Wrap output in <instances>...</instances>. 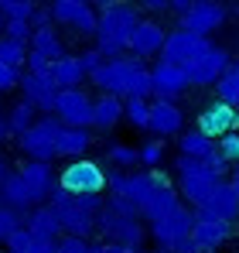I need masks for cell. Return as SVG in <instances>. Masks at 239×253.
Segmentation results:
<instances>
[{"label": "cell", "mask_w": 239, "mask_h": 253, "mask_svg": "<svg viewBox=\"0 0 239 253\" xmlns=\"http://www.w3.org/2000/svg\"><path fill=\"white\" fill-rule=\"evenodd\" d=\"M96 233H103L110 243H120V247H140L144 243L140 209L130 199L113 195L110 202H103V209L96 212Z\"/></svg>", "instance_id": "cell-1"}, {"label": "cell", "mask_w": 239, "mask_h": 253, "mask_svg": "<svg viewBox=\"0 0 239 253\" xmlns=\"http://www.w3.org/2000/svg\"><path fill=\"white\" fill-rule=\"evenodd\" d=\"M140 21V14L130 7V3H110L99 10L96 17V48L106 55V58H117L126 51V38L133 31V24Z\"/></svg>", "instance_id": "cell-2"}, {"label": "cell", "mask_w": 239, "mask_h": 253, "mask_svg": "<svg viewBox=\"0 0 239 253\" xmlns=\"http://www.w3.org/2000/svg\"><path fill=\"white\" fill-rule=\"evenodd\" d=\"M178 178H181V199H188V206H205V199L215 192V185L222 181V178H215V174H208V171L201 168L199 158H188V154H181L178 158Z\"/></svg>", "instance_id": "cell-3"}, {"label": "cell", "mask_w": 239, "mask_h": 253, "mask_svg": "<svg viewBox=\"0 0 239 253\" xmlns=\"http://www.w3.org/2000/svg\"><path fill=\"white\" fill-rule=\"evenodd\" d=\"M58 130H62V120L48 113V117H38L24 133H17V144H21V151L31 161H51L55 158V133Z\"/></svg>", "instance_id": "cell-4"}, {"label": "cell", "mask_w": 239, "mask_h": 253, "mask_svg": "<svg viewBox=\"0 0 239 253\" xmlns=\"http://www.w3.org/2000/svg\"><path fill=\"white\" fill-rule=\"evenodd\" d=\"M181 21V28L185 31H192V35H212V31H219L222 24H226V17H229V10H226V3H219V0H192L181 14H178Z\"/></svg>", "instance_id": "cell-5"}, {"label": "cell", "mask_w": 239, "mask_h": 253, "mask_svg": "<svg viewBox=\"0 0 239 253\" xmlns=\"http://www.w3.org/2000/svg\"><path fill=\"white\" fill-rule=\"evenodd\" d=\"M65 126H92V99L82 92V85L72 89H58L55 96V110H51Z\"/></svg>", "instance_id": "cell-6"}, {"label": "cell", "mask_w": 239, "mask_h": 253, "mask_svg": "<svg viewBox=\"0 0 239 253\" xmlns=\"http://www.w3.org/2000/svg\"><path fill=\"white\" fill-rule=\"evenodd\" d=\"M140 65V58L133 55V58H103V65L96 69V72H89V79L99 85L103 92H113V96H126V83H130V72Z\"/></svg>", "instance_id": "cell-7"}, {"label": "cell", "mask_w": 239, "mask_h": 253, "mask_svg": "<svg viewBox=\"0 0 239 253\" xmlns=\"http://www.w3.org/2000/svg\"><path fill=\"white\" fill-rule=\"evenodd\" d=\"M205 48H208V38H205V35H192V31H185V28H178V31L164 35V44H160L158 55L164 58V62L188 65L192 58H199Z\"/></svg>", "instance_id": "cell-8"}, {"label": "cell", "mask_w": 239, "mask_h": 253, "mask_svg": "<svg viewBox=\"0 0 239 253\" xmlns=\"http://www.w3.org/2000/svg\"><path fill=\"white\" fill-rule=\"evenodd\" d=\"M62 188H69L72 195H85V192H106V171L96 161H72L58 178Z\"/></svg>", "instance_id": "cell-9"}, {"label": "cell", "mask_w": 239, "mask_h": 253, "mask_svg": "<svg viewBox=\"0 0 239 253\" xmlns=\"http://www.w3.org/2000/svg\"><path fill=\"white\" fill-rule=\"evenodd\" d=\"M226 69H229V51H226V48H215V44H208L199 58H192V62L185 65L188 85H215V79H219Z\"/></svg>", "instance_id": "cell-10"}, {"label": "cell", "mask_w": 239, "mask_h": 253, "mask_svg": "<svg viewBox=\"0 0 239 253\" xmlns=\"http://www.w3.org/2000/svg\"><path fill=\"white\" fill-rule=\"evenodd\" d=\"M96 10L85 0H51V21L69 24L79 35H96Z\"/></svg>", "instance_id": "cell-11"}, {"label": "cell", "mask_w": 239, "mask_h": 253, "mask_svg": "<svg viewBox=\"0 0 239 253\" xmlns=\"http://www.w3.org/2000/svg\"><path fill=\"white\" fill-rule=\"evenodd\" d=\"M192 222H195V212L185 209V206L178 202L171 212H164V215H158V219H151V233H154L158 247H167V243L188 236V233H192Z\"/></svg>", "instance_id": "cell-12"}, {"label": "cell", "mask_w": 239, "mask_h": 253, "mask_svg": "<svg viewBox=\"0 0 239 253\" xmlns=\"http://www.w3.org/2000/svg\"><path fill=\"white\" fill-rule=\"evenodd\" d=\"M188 236L195 240V247H199L201 253H215L229 236H233V222H229V219H219V215H195Z\"/></svg>", "instance_id": "cell-13"}, {"label": "cell", "mask_w": 239, "mask_h": 253, "mask_svg": "<svg viewBox=\"0 0 239 253\" xmlns=\"http://www.w3.org/2000/svg\"><path fill=\"white\" fill-rule=\"evenodd\" d=\"M199 130L205 137H212V140L229 133V130H239V110L233 103H226V99H215L199 113Z\"/></svg>", "instance_id": "cell-14"}, {"label": "cell", "mask_w": 239, "mask_h": 253, "mask_svg": "<svg viewBox=\"0 0 239 253\" xmlns=\"http://www.w3.org/2000/svg\"><path fill=\"white\" fill-rule=\"evenodd\" d=\"M151 89L158 99H178L185 89H188V72L185 65H174V62H164L160 58L158 65L151 69Z\"/></svg>", "instance_id": "cell-15"}, {"label": "cell", "mask_w": 239, "mask_h": 253, "mask_svg": "<svg viewBox=\"0 0 239 253\" xmlns=\"http://www.w3.org/2000/svg\"><path fill=\"white\" fill-rule=\"evenodd\" d=\"M17 85H24V99H31L41 113H51V110H55L58 85H55V79H51V72H31V69H28Z\"/></svg>", "instance_id": "cell-16"}, {"label": "cell", "mask_w": 239, "mask_h": 253, "mask_svg": "<svg viewBox=\"0 0 239 253\" xmlns=\"http://www.w3.org/2000/svg\"><path fill=\"white\" fill-rule=\"evenodd\" d=\"M164 35H167V31L160 28L158 21H137L133 31H130V38H126V51H133L137 58H151V55L160 51Z\"/></svg>", "instance_id": "cell-17"}, {"label": "cell", "mask_w": 239, "mask_h": 253, "mask_svg": "<svg viewBox=\"0 0 239 253\" xmlns=\"http://www.w3.org/2000/svg\"><path fill=\"white\" fill-rule=\"evenodd\" d=\"M185 126V113L178 110L174 99H154L151 103V120H147V130L151 133H160V140L167 133H181Z\"/></svg>", "instance_id": "cell-18"}, {"label": "cell", "mask_w": 239, "mask_h": 253, "mask_svg": "<svg viewBox=\"0 0 239 253\" xmlns=\"http://www.w3.org/2000/svg\"><path fill=\"white\" fill-rule=\"evenodd\" d=\"M195 215H219V219H236L239 215V195L233 192V185H226V181H219L215 185V192L205 199V206H199V209H192Z\"/></svg>", "instance_id": "cell-19"}, {"label": "cell", "mask_w": 239, "mask_h": 253, "mask_svg": "<svg viewBox=\"0 0 239 253\" xmlns=\"http://www.w3.org/2000/svg\"><path fill=\"white\" fill-rule=\"evenodd\" d=\"M24 229L35 236V240H48V243H55L58 240V233H62V222H58V215L51 206H31V209L24 212Z\"/></svg>", "instance_id": "cell-20"}, {"label": "cell", "mask_w": 239, "mask_h": 253, "mask_svg": "<svg viewBox=\"0 0 239 253\" xmlns=\"http://www.w3.org/2000/svg\"><path fill=\"white\" fill-rule=\"evenodd\" d=\"M21 178H24V185H28L35 206H41V202L48 199V192H51V185H55V174H51V165H48V161H28V165L21 168Z\"/></svg>", "instance_id": "cell-21"}, {"label": "cell", "mask_w": 239, "mask_h": 253, "mask_svg": "<svg viewBox=\"0 0 239 253\" xmlns=\"http://www.w3.org/2000/svg\"><path fill=\"white\" fill-rule=\"evenodd\" d=\"M92 144L89 126H65L55 133V158H79L82 151Z\"/></svg>", "instance_id": "cell-22"}, {"label": "cell", "mask_w": 239, "mask_h": 253, "mask_svg": "<svg viewBox=\"0 0 239 253\" xmlns=\"http://www.w3.org/2000/svg\"><path fill=\"white\" fill-rule=\"evenodd\" d=\"M0 206H10V209H17V212H28L35 206L31 202V192H28L24 178H21V171H10L0 181Z\"/></svg>", "instance_id": "cell-23"}, {"label": "cell", "mask_w": 239, "mask_h": 253, "mask_svg": "<svg viewBox=\"0 0 239 253\" xmlns=\"http://www.w3.org/2000/svg\"><path fill=\"white\" fill-rule=\"evenodd\" d=\"M48 72H51V79H55L58 89H72V85H82V79H89V76L82 72V65H79L76 55H62V58H55Z\"/></svg>", "instance_id": "cell-24"}, {"label": "cell", "mask_w": 239, "mask_h": 253, "mask_svg": "<svg viewBox=\"0 0 239 253\" xmlns=\"http://www.w3.org/2000/svg\"><path fill=\"white\" fill-rule=\"evenodd\" d=\"M123 117V96H113V92H103L96 103H92V124L110 130V126L120 124Z\"/></svg>", "instance_id": "cell-25"}, {"label": "cell", "mask_w": 239, "mask_h": 253, "mask_svg": "<svg viewBox=\"0 0 239 253\" xmlns=\"http://www.w3.org/2000/svg\"><path fill=\"white\" fill-rule=\"evenodd\" d=\"M28 48H31V51H38V55H44L48 62H55V58H62V55H65L62 38L55 35V28H51V24L35 28V31H31V38H28Z\"/></svg>", "instance_id": "cell-26"}, {"label": "cell", "mask_w": 239, "mask_h": 253, "mask_svg": "<svg viewBox=\"0 0 239 253\" xmlns=\"http://www.w3.org/2000/svg\"><path fill=\"white\" fill-rule=\"evenodd\" d=\"M38 120V106L31 103V99H21V103H14V110L7 113V126H10V133H24L28 126Z\"/></svg>", "instance_id": "cell-27"}, {"label": "cell", "mask_w": 239, "mask_h": 253, "mask_svg": "<svg viewBox=\"0 0 239 253\" xmlns=\"http://www.w3.org/2000/svg\"><path fill=\"white\" fill-rule=\"evenodd\" d=\"M178 147H181V154H188V158H205V154L215 147V140L205 137L201 130H192V133H181V137H178Z\"/></svg>", "instance_id": "cell-28"}, {"label": "cell", "mask_w": 239, "mask_h": 253, "mask_svg": "<svg viewBox=\"0 0 239 253\" xmlns=\"http://www.w3.org/2000/svg\"><path fill=\"white\" fill-rule=\"evenodd\" d=\"M123 117H126L133 126L147 130V120H151V103H147L144 96H126V103H123Z\"/></svg>", "instance_id": "cell-29"}, {"label": "cell", "mask_w": 239, "mask_h": 253, "mask_svg": "<svg viewBox=\"0 0 239 253\" xmlns=\"http://www.w3.org/2000/svg\"><path fill=\"white\" fill-rule=\"evenodd\" d=\"M215 99H226V103L236 106V99H239V72L233 69V62H229V69L215 79Z\"/></svg>", "instance_id": "cell-30"}, {"label": "cell", "mask_w": 239, "mask_h": 253, "mask_svg": "<svg viewBox=\"0 0 239 253\" xmlns=\"http://www.w3.org/2000/svg\"><path fill=\"white\" fill-rule=\"evenodd\" d=\"M24 58H28V42H17V38H0V62H7V65H14V69H21L24 65Z\"/></svg>", "instance_id": "cell-31"}, {"label": "cell", "mask_w": 239, "mask_h": 253, "mask_svg": "<svg viewBox=\"0 0 239 253\" xmlns=\"http://www.w3.org/2000/svg\"><path fill=\"white\" fill-rule=\"evenodd\" d=\"M126 96H154V89H151V69H144V62L130 72V83H126Z\"/></svg>", "instance_id": "cell-32"}, {"label": "cell", "mask_w": 239, "mask_h": 253, "mask_svg": "<svg viewBox=\"0 0 239 253\" xmlns=\"http://www.w3.org/2000/svg\"><path fill=\"white\" fill-rule=\"evenodd\" d=\"M24 226V212L10 209V206H0V243L14 233V229H21Z\"/></svg>", "instance_id": "cell-33"}, {"label": "cell", "mask_w": 239, "mask_h": 253, "mask_svg": "<svg viewBox=\"0 0 239 253\" xmlns=\"http://www.w3.org/2000/svg\"><path fill=\"white\" fill-rule=\"evenodd\" d=\"M160 158H164V140H147V144L137 151V161L147 165V168H158Z\"/></svg>", "instance_id": "cell-34"}, {"label": "cell", "mask_w": 239, "mask_h": 253, "mask_svg": "<svg viewBox=\"0 0 239 253\" xmlns=\"http://www.w3.org/2000/svg\"><path fill=\"white\" fill-rule=\"evenodd\" d=\"M117 168H133L137 165V147H126V144H113L110 154H106Z\"/></svg>", "instance_id": "cell-35"}, {"label": "cell", "mask_w": 239, "mask_h": 253, "mask_svg": "<svg viewBox=\"0 0 239 253\" xmlns=\"http://www.w3.org/2000/svg\"><path fill=\"white\" fill-rule=\"evenodd\" d=\"M199 161H201V168L208 171V174H215V178H226V171H229V161L219 154V147H212V151H208L205 158H199Z\"/></svg>", "instance_id": "cell-36"}, {"label": "cell", "mask_w": 239, "mask_h": 253, "mask_svg": "<svg viewBox=\"0 0 239 253\" xmlns=\"http://www.w3.org/2000/svg\"><path fill=\"white\" fill-rule=\"evenodd\" d=\"M215 140H219V144H215L219 154H222L229 165L239 161V133H236V130H229V133H222V137H215Z\"/></svg>", "instance_id": "cell-37"}, {"label": "cell", "mask_w": 239, "mask_h": 253, "mask_svg": "<svg viewBox=\"0 0 239 253\" xmlns=\"http://www.w3.org/2000/svg\"><path fill=\"white\" fill-rule=\"evenodd\" d=\"M3 31H7V38H17V42H28L31 38V21H24V17H7L3 21Z\"/></svg>", "instance_id": "cell-38"}, {"label": "cell", "mask_w": 239, "mask_h": 253, "mask_svg": "<svg viewBox=\"0 0 239 253\" xmlns=\"http://www.w3.org/2000/svg\"><path fill=\"white\" fill-rule=\"evenodd\" d=\"M0 10H3V17H31V10H35V0H0Z\"/></svg>", "instance_id": "cell-39"}, {"label": "cell", "mask_w": 239, "mask_h": 253, "mask_svg": "<svg viewBox=\"0 0 239 253\" xmlns=\"http://www.w3.org/2000/svg\"><path fill=\"white\" fill-rule=\"evenodd\" d=\"M55 253H89V240L65 233L62 240H55Z\"/></svg>", "instance_id": "cell-40"}, {"label": "cell", "mask_w": 239, "mask_h": 253, "mask_svg": "<svg viewBox=\"0 0 239 253\" xmlns=\"http://www.w3.org/2000/svg\"><path fill=\"white\" fill-rule=\"evenodd\" d=\"M3 243H7V253H24L28 247H31V243H35V236H31V233L21 226V229H14V233H10Z\"/></svg>", "instance_id": "cell-41"}, {"label": "cell", "mask_w": 239, "mask_h": 253, "mask_svg": "<svg viewBox=\"0 0 239 253\" xmlns=\"http://www.w3.org/2000/svg\"><path fill=\"white\" fill-rule=\"evenodd\" d=\"M76 58H79L82 72H85V76H89V72H96V69H99V65H103V58H106V55H103V51H99V48H89V51H82V55H76Z\"/></svg>", "instance_id": "cell-42"}, {"label": "cell", "mask_w": 239, "mask_h": 253, "mask_svg": "<svg viewBox=\"0 0 239 253\" xmlns=\"http://www.w3.org/2000/svg\"><path fill=\"white\" fill-rule=\"evenodd\" d=\"M17 83H21V69H14V65L0 62V92H10Z\"/></svg>", "instance_id": "cell-43"}, {"label": "cell", "mask_w": 239, "mask_h": 253, "mask_svg": "<svg viewBox=\"0 0 239 253\" xmlns=\"http://www.w3.org/2000/svg\"><path fill=\"white\" fill-rule=\"evenodd\" d=\"M31 28H44V24H51V7H38L35 3V10H31Z\"/></svg>", "instance_id": "cell-44"}, {"label": "cell", "mask_w": 239, "mask_h": 253, "mask_svg": "<svg viewBox=\"0 0 239 253\" xmlns=\"http://www.w3.org/2000/svg\"><path fill=\"white\" fill-rule=\"evenodd\" d=\"M140 7L151 14H164V10H171V0H140Z\"/></svg>", "instance_id": "cell-45"}, {"label": "cell", "mask_w": 239, "mask_h": 253, "mask_svg": "<svg viewBox=\"0 0 239 253\" xmlns=\"http://www.w3.org/2000/svg\"><path fill=\"white\" fill-rule=\"evenodd\" d=\"M24 253H55V243H48V240H35Z\"/></svg>", "instance_id": "cell-46"}, {"label": "cell", "mask_w": 239, "mask_h": 253, "mask_svg": "<svg viewBox=\"0 0 239 253\" xmlns=\"http://www.w3.org/2000/svg\"><path fill=\"white\" fill-rule=\"evenodd\" d=\"M10 137V126H7V117L0 113V140H7Z\"/></svg>", "instance_id": "cell-47"}, {"label": "cell", "mask_w": 239, "mask_h": 253, "mask_svg": "<svg viewBox=\"0 0 239 253\" xmlns=\"http://www.w3.org/2000/svg\"><path fill=\"white\" fill-rule=\"evenodd\" d=\"M7 174H10V165H7V158H3V154H0V181H3V178H7Z\"/></svg>", "instance_id": "cell-48"}, {"label": "cell", "mask_w": 239, "mask_h": 253, "mask_svg": "<svg viewBox=\"0 0 239 253\" xmlns=\"http://www.w3.org/2000/svg\"><path fill=\"white\" fill-rule=\"evenodd\" d=\"M188 3H192V0H171V10H178V14H181Z\"/></svg>", "instance_id": "cell-49"}, {"label": "cell", "mask_w": 239, "mask_h": 253, "mask_svg": "<svg viewBox=\"0 0 239 253\" xmlns=\"http://www.w3.org/2000/svg\"><path fill=\"white\" fill-rule=\"evenodd\" d=\"M233 192H236V195H239V178H233Z\"/></svg>", "instance_id": "cell-50"}, {"label": "cell", "mask_w": 239, "mask_h": 253, "mask_svg": "<svg viewBox=\"0 0 239 253\" xmlns=\"http://www.w3.org/2000/svg\"><path fill=\"white\" fill-rule=\"evenodd\" d=\"M3 21H7V17H3V10H0V31H3Z\"/></svg>", "instance_id": "cell-51"}, {"label": "cell", "mask_w": 239, "mask_h": 253, "mask_svg": "<svg viewBox=\"0 0 239 253\" xmlns=\"http://www.w3.org/2000/svg\"><path fill=\"white\" fill-rule=\"evenodd\" d=\"M233 69H236V72H239V58H236V62H233Z\"/></svg>", "instance_id": "cell-52"}, {"label": "cell", "mask_w": 239, "mask_h": 253, "mask_svg": "<svg viewBox=\"0 0 239 253\" xmlns=\"http://www.w3.org/2000/svg\"><path fill=\"white\" fill-rule=\"evenodd\" d=\"M236 178H239V161H236Z\"/></svg>", "instance_id": "cell-53"}, {"label": "cell", "mask_w": 239, "mask_h": 253, "mask_svg": "<svg viewBox=\"0 0 239 253\" xmlns=\"http://www.w3.org/2000/svg\"><path fill=\"white\" fill-rule=\"evenodd\" d=\"M236 110H239V99H236Z\"/></svg>", "instance_id": "cell-54"}, {"label": "cell", "mask_w": 239, "mask_h": 253, "mask_svg": "<svg viewBox=\"0 0 239 253\" xmlns=\"http://www.w3.org/2000/svg\"><path fill=\"white\" fill-rule=\"evenodd\" d=\"M85 3H92V0H85Z\"/></svg>", "instance_id": "cell-55"}]
</instances>
